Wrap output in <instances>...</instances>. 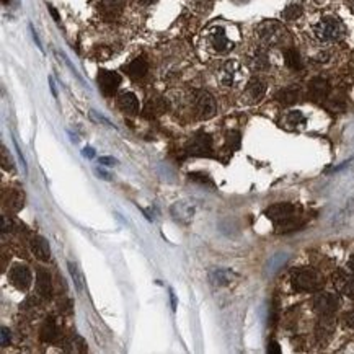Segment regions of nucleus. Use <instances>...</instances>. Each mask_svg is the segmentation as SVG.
<instances>
[{
	"instance_id": "nucleus-41",
	"label": "nucleus",
	"mask_w": 354,
	"mask_h": 354,
	"mask_svg": "<svg viewBox=\"0 0 354 354\" xmlns=\"http://www.w3.org/2000/svg\"><path fill=\"white\" fill-rule=\"evenodd\" d=\"M49 12H51V15H53V18H54L56 21L61 20V18H59V13H58V10L54 9V7H49Z\"/></svg>"
},
{
	"instance_id": "nucleus-40",
	"label": "nucleus",
	"mask_w": 354,
	"mask_h": 354,
	"mask_svg": "<svg viewBox=\"0 0 354 354\" xmlns=\"http://www.w3.org/2000/svg\"><path fill=\"white\" fill-rule=\"evenodd\" d=\"M315 59H317L318 62H327V61H328V54H327V53H320Z\"/></svg>"
},
{
	"instance_id": "nucleus-26",
	"label": "nucleus",
	"mask_w": 354,
	"mask_h": 354,
	"mask_svg": "<svg viewBox=\"0 0 354 354\" xmlns=\"http://www.w3.org/2000/svg\"><path fill=\"white\" fill-rule=\"evenodd\" d=\"M286 121L291 126H299V124L306 123V116H304L300 111H289L287 116H286Z\"/></svg>"
},
{
	"instance_id": "nucleus-17",
	"label": "nucleus",
	"mask_w": 354,
	"mask_h": 354,
	"mask_svg": "<svg viewBox=\"0 0 354 354\" xmlns=\"http://www.w3.org/2000/svg\"><path fill=\"white\" fill-rule=\"evenodd\" d=\"M118 106L124 113H129V115H137L139 113V100L132 91H123L118 96Z\"/></svg>"
},
{
	"instance_id": "nucleus-38",
	"label": "nucleus",
	"mask_w": 354,
	"mask_h": 354,
	"mask_svg": "<svg viewBox=\"0 0 354 354\" xmlns=\"http://www.w3.org/2000/svg\"><path fill=\"white\" fill-rule=\"evenodd\" d=\"M100 164H103L106 167H113V165L118 164V160L113 159V157H100Z\"/></svg>"
},
{
	"instance_id": "nucleus-42",
	"label": "nucleus",
	"mask_w": 354,
	"mask_h": 354,
	"mask_svg": "<svg viewBox=\"0 0 354 354\" xmlns=\"http://www.w3.org/2000/svg\"><path fill=\"white\" fill-rule=\"evenodd\" d=\"M139 4H142V5H150L154 2H157V0H137Z\"/></svg>"
},
{
	"instance_id": "nucleus-33",
	"label": "nucleus",
	"mask_w": 354,
	"mask_h": 354,
	"mask_svg": "<svg viewBox=\"0 0 354 354\" xmlns=\"http://www.w3.org/2000/svg\"><path fill=\"white\" fill-rule=\"evenodd\" d=\"M9 343H10V330L2 327V346L5 348V346H9Z\"/></svg>"
},
{
	"instance_id": "nucleus-35",
	"label": "nucleus",
	"mask_w": 354,
	"mask_h": 354,
	"mask_svg": "<svg viewBox=\"0 0 354 354\" xmlns=\"http://www.w3.org/2000/svg\"><path fill=\"white\" fill-rule=\"evenodd\" d=\"M268 352L270 354H279L281 352L278 341H270V344H268Z\"/></svg>"
},
{
	"instance_id": "nucleus-43",
	"label": "nucleus",
	"mask_w": 354,
	"mask_h": 354,
	"mask_svg": "<svg viewBox=\"0 0 354 354\" xmlns=\"http://www.w3.org/2000/svg\"><path fill=\"white\" fill-rule=\"evenodd\" d=\"M348 266H349V270L354 273V255L351 257V260H349V263H348Z\"/></svg>"
},
{
	"instance_id": "nucleus-7",
	"label": "nucleus",
	"mask_w": 354,
	"mask_h": 354,
	"mask_svg": "<svg viewBox=\"0 0 354 354\" xmlns=\"http://www.w3.org/2000/svg\"><path fill=\"white\" fill-rule=\"evenodd\" d=\"M194 110H196L197 118H201V119L212 118L217 111V103L214 100V96L206 90L197 91L194 95Z\"/></svg>"
},
{
	"instance_id": "nucleus-31",
	"label": "nucleus",
	"mask_w": 354,
	"mask_h": 354,
	"mask_svg": "<svg viewBox=\"0 0 354 354\" xmlns=\"http://www.w3.org/2000/svg\"><path fill=\"white\" fill-rule=\"evenodd\" d=\"M348 297H351V299H354V278H349L348 282H346L344 286V291H343Z\"/></svg>"
},
{
	"instance_id": "nucleus-8",
	"label": "nucleus",
	"mask_w": 354,
	"mask_h": 354,
	"mask_svg": "<svg viewBox=\"0 0 354 354\" xmlns=\"http://www.w3.org/2000/svg\"><path fill=\"white\" fill-rule=\"evenodd\" d=\"M9 279L18 291H26V289H30V286H31L33 276H31L30 268H28L26 265L18 263V265L12 266V270L9 273Z\"/></svg>"
},
{
	"instance_id": "nucleus-32",
	"label": "nucleus",
	"mask_w": 354,
	"mask_h": 354,
	"mask_svg": "<svg viewBox=\"0 0 354 354\" xmlns=\"http://www.w3.org/2000/svg\"><path fill=\"white\" fill-rule=\"evenodd\" d=\"M2 167H4V170H12V168H13L10 155H9V157H7V152H5V148H4V147H2Z\"/></svg>"
},
{
	"instance_id": "nucleus-19",
	"label": "nucleus",
	"mask_w": 354,
	"mask_h": 354,
	"mask_svg": "<svg viewBox=\"0 0 354 354\" xmlns=\"http://www.w3.org/2000/svg\"><path fill=\"white\" fill-rule=\"evenodd\" d=\"M248 66L255 72H263V70L270 69V58H268V54L265 51L258 49V51L251 53L248 59Z\"/></svg>"
},
{
	"instance_id": "nucleus-4",
	"label": "nucleus",
	"mask_w": 354,
	"mask_h": 354,
	"mask_svg": "<svg viewBox=\"0 0 354 354\" xmlns=\"http://www.w3.org/2000/svg\"><path fill=\"white\" fill-rule=\"evenodd\" d=\"M257 36L265 46H279L287 38L286 28L279 21H265L257 28Z\"/></svg>"
},
{
	"instance_id": "nucleus-16",
	"label": "nucleus",
	"mask_w": 354,
	"mask_h": 354,
	"mask_svg": "<svg viewBox=\"0 0 354 354\" xmlns=\"http://www.w3.org/2000/svg\"><path fill=\"white\" fill-rule=\"evenodd\" d=\"M168 110V103L164 96H154L147 102L145 108H144V115L147 118H157L160 115H164Z\"/></svg>"
},
{
	"instance_id": "nucleus-46",
	"label": "nucleus",
	"mask_w": 354,
	"mask_h": 354,
	"mask_svg": "<svg viewBox=\"0 0 354 354\" xmlns=\"http://www.w3.org/2000/svg\"><path fill=\"white\" fill-rule=\"evenodd\" d=\"M237 2H245V0H237Z\"/></svg>"
},
{
	"instance_id": "nucleus-5",
	"label": "nucleus",
	"mask_w": 354,
	"mask_h": 354,
	"mask_svg": "<svg viewBox=\"0 0 354 354\" xmlns=\"http://www.w3.org/2000/svg\"><path fill=\"white\" fill-rule=\"evenodd\" d=\"M245 79V72L242 64L238 61H227L219 70V80L224 87H237Z\"/></svg>"
},
{
	"instance_id": "nucleus-45",
	"label": "nucleus",
	"mask_w": 354,
	"mask_h": 354,
	"mask_svg": "<svg viewBox=\"0 0 354 354\" xmlns=\"http://www.w3.org/2000/svg\"><path fill=\"white\" fill-rule=\"evenodd\" d=\"M2 2H4V4L7 5V4H9V2H10V0H2Z\"/></svg>"
},
{
	"instance_id": "nucleus-11",
	"label": "nucleus",
	"mask_w": 354,
	"mask_h": 354,
	"mask_svg": "<svg viewBox=\"0 0 354 354\" xmlns=\"http://www.w3.org/2000/svg\"><path fill=\"white\" fill-rule=\"evenodd\" d=\"M186 150L191 154V155H211L212 152V139L211 136H208V134L204 132H199L196 134V136L189 140V144L186 147Z\"/></svg>"
},
{
	"instance_id": "nucleus-23",
	"label": "nucleus",
	"mask_w": 354,
	"mask_h": 354,
	"mask_svg": "<svg viewBox=\"0 0 354 354\" xmlns=\"http://www.w3.org/2000/svg\"><path fill=\"white\" fill-rule=\"evenodd\" d=\"M147 70H148V66H147L145 59H142V58L134 59L129 66H127V74H129L132 79H142V77L147 74Z\"/></svg>"
},
{
	"instance_id": "nucleus-24",
	"label": "nucleus",
	"mask_w": 354,
	"mask_h": 354,
	"mask_svg": "<svg viewBox=\"0 0 354 354\" xmlns=\"http://www.w3.org/2000/svg\"><path fill=\"white\" fill-rule=\"evenodd\" d=\"M284 62H286V66L289 69H292V70H300L302 69L300 54H299V51H295V49H287V51L284 53Z\"/></svg>"
},
{
	"instance_id": "nucleus-34",
	"label": "nucleus",
	"mask_w": 354,
	"mask_h": 354,
	"mask_svg": "<svg viewBox=\"0 0 354 354\" xmlns=\"http://www.w3.org/2000/svg\"><path fill=\"white\" fill-rule=\"evenodd\" d=\"M59 309H61V312H64V314H70V312H72V302H70V300L61 302Z\"/></svg>"
},
{
	"instance_id": "nucleus-1",
	"label": "nucleus",
	"mask_w": 354,
	"mask_h": 354,
	"mask_svg": "<svg viewBox=\"0 0 354 354\" xmlns=\"http://www.w3.org/2000/svg\"><path fill=\"white\" fill-rule=\"evenodd\" d=\"M266 216L276 224L279 230H292L299 225L300 208L292 203H278L268 208Z\"/></svg>"
},
{
	"instance_id": "nucleus-36",
	"label": "nucleus",
	"mask_w": 354,
	"mask_h": 354,
	"mask_svg": "<svg viewBox=\"0 0 354 354\" xmlns=\"http://www.w3.org/2000/svg\"><path fill=\"white\" fill-rule=\"evenodd\" d=\"M12 227H13L12 221H10V219L7 217V216H4V217H2V230H4V232H10Z\"/></svg>"
},
{
	"instance_id": "nucleus-9",
	"label": "nucleus",
	"mask_w": 354,
	"mask_h": 354,
	"mask_svg": "<svg viewBox=\"0 0 354 354\" xmlns=\"http://www.w3.org/2000/svg\"><path fill=\"white\" fill-rule=\"evenodd\" d=\"M338 307H339V299L336 294L320 292L314 299V309L320 315H331L333 312H336Z\"/></svg>"
},
{
	"instance_id": "nucleus-20",
	"label": "nucleus",
	"mask_w": 354,
	"mask_h": 354,
	"mask_svg": "<svg viewBox=\"0 0 354 354\" xmlns=\"http://www.w3.org/2000/svg\"><path fill=\"white\" fill-rule=\"evenodd\" d=\"M39 336L44 343H54L59 336L58 323H56L53 318H47V320L42 323V327L39 330Z\"/></svg>"
},
{
	"instance_id": "nucleus-21",
	"label": "nucleus",
	"mask_w": 354,
	"mask_h": 354,
	"mask_svg": "<svg viewBox=\"0 0 354 354\" xmlns=\"http://www.w3.org/2000/svg\"><path fill=\"white\" fill-rule=\"evenodd\" d=\"M300 96V90L299 87H295V85H291V87H286L278 91V95H276V98H278V102L281 105L284 106H289V105H294L297 100H299Z\"/></svg>"
},
{
	"instance_id": "nucleus-10",
	"label": "nucleus",
	"mask_w": 354,
	"mask_h": 354,
	"mask_svg": "<svg viewBox=\"0 0 354 354\" xmlns=\"http://www.w3.org/2000/svg\"><path fill=\"white\" fill-rule=\"evenodd\" d=\"M98 85L103 91V95L111 96L116 93L118 87L121 85V75L111 70H100L98 72Z\"/></svg>"
},
{
	"instance_id": "nucleus-3",
	"label": "nucleus",
	"mask_w": 354,
	"mask_h": 354,
	"mask_svg": "<svg viewBox=\"0 0 354 354\" xmlns=\"http://www.w3.org/2000/svg\"><path fill=\"white\" fill-rule=\"evenodd\" d=\"M314 34L322 42H335L343 38L344 26L335 17H325L314 26Z\"/></svg>"
},
{
	"instance_id": "nucleus-29",
	"label": "nucleus",
	"mask_w": 354,
	"mask_h": 354,
	"mask_svg": "<svg viewBox=\"0 0 354 354\" xmlns=\"http://www.w3.org/2000/svg\"><path fill=\"white\" fill-rule=\"evenodd\" d=\"M69 271H70V274H72L77 289H82V278H80V274H79V270H77V266L72 265V263H69Z\"/></svg>"
},
{
	"instance_id": "nucleus-6",
	"label": "nucleus",
	"mask_w": 354,
	"mask_h": 354,
	"mask_svg": "<svg viewBox=\"0 0 354 354\" xmlns=\"http://www.w3.org/2000/svg\"><path fill=\"white\" fill-rule=\"evenodd\" d=\"M208 44L214 53L224 54L233 49L235 42L227 36V33H225L222 26H214L208 31Z\"/></svg>"
},
{
	"instance_id": "nucleus-2",
	"label": "nucleus",
	"mask_w": 354,
	"mask_h": 354,
	"mask_svg": "<svg viewBox=\"0 0 354 354\" xmlns=\"http://www.w3.org/2000/svg\"><path fill=\"white\" fill-rule=\"evenodd\" d=\"M292 286L295 291L315 292L323 286V278L312 268H299L292 273Z\"/></svg>"
},
{
	"instance_id": "nucleus-27",
	"label": "nucleus",
	"mask_w": 354,
	"mask_h": 354,
	"mask_svg": "<svg viewBox=\"0 0 354 354\" xmlns=\"http://www.w3.org/2000/svg\"><path fill=\"white\" fill-rule=\"evenodd\" d=\"M331 279H333V286L338 289V291H344V286H346V282H348L349 278L343 271H336Z\"/></svg>"
},
{
	"instance_id": "nucleus-30",
	"label": "nucleus",
	"mask_w": 354,
	"mask_h": 354,
	"mask_svg": "<svg viewBox=\"0 0 354 354\" xmlns=\"http://www.w3.org/2000/svg\"><path fill=\"white\" fill-rule=\"evenodd\" d=\"M74 349H75L77 352H87V351H88L87 343L83 341V338H80V336H75V338H74Z\"/></svg>"
},
{
	"instance_id": "nucleus-37",
	"label": "nucleus",
	"mask_w": 354,
	"mask_h": 354,
	"mask_svg": "<svg viewBox=\"0 0 354 354\" xmlns=\"http://www.w3.org/2000/svg\"><path fill=\"white\" fill-rule=\"evenodd\" d=\"M344 323L348 325L349 328H354V310H351V312L344 315Z\"/></svg>"
},
{
	"instance_id": "nucleus-12",
	"label": "nucleus",
	"mask_w": 354,
	"mask_h": 354,
	"mask_svg": "<svg viewBox=\"0 0 354 354\" xmlns=\"http://www.w3.org/2000/svg\"><path fill=\"white\" fill-rule=\"evenodd\" d=\"M336 330V320L331 315H322L320 320L317 322L315 327V336L318 343H327L328 339L333 336Z\"/></svg>"
},
{
	"instance_id": "nucleus-47",
	"label": "nucleus",
	"mask_w": 354,
	"mask_h": 354,
	"mask_svg": "<svg viewBox=\"0 0 354 354\" xmlns=\"http://www.w3.org/2000/svg\"><path fill=\"white\" fill-rule=\"evenodd\" d=\"M348 2H354V0H348Z\"/></svg>"
},
{
	"instance_id": "nucleus-25",
	"label": "nucleus",
	"mask_w": 354,
	"mask_h": 354,
	"mask_svg": "<svg viewBox=\"0 0 354 354\" xmlns=\"http://www.w3.org/2000/svg\"><path fill=\"white\" fill-rule=\"evenodd\" d=\"M302 15V7L299 4H291L287 5L284 12H282V18L289 20V21H294Z\"/></svg>"
},
{
	"instance_id": "nucleus-44",
	"label": "nucleus",
	"mask_w": 354,
	"mask_h": 354,
	"mask_svg": "<svg viewBox=\"0 0 354 354\" xmlns=\"http://www.w3.org/2000/svg\"><path fill=\"white\" fill-rule=\"evenodd\" d=\"M199 2H203V4H204V2H209V4H211L212 0H199Z\"/></svg>"
},
{
	"instance_id": "nucleus-15",
	"label": "nucleus",
	"mask_w": 354,
	"mask_h": 354,
	"mask_svg": "<svg viewBox=\"0 0 354 354\" xmlns=\"http://www.w3.org/2000/svg\"><path fill=\"white\" fill-rule=\"evenodd\" d=\"M309 93L314 100H323L330 93V83L328 80L322 79V77H315L309 83Z\"/></svg>"
},
{
	"instance_id": "nucleus-13",
	"label": "nucleus",
	"mask_w": 354,
	"mask_h": 354,
	"mask_svg": "<svg viewBox=\"0 0 354 354\" xmlns=\"http://www.w3.org/2000/svg\"><path fill=\"white\" fill-rule=\"evenodd\" d=\"M266 93V83L258 79V77H255V79H250L248 83H246L245 87V93H243V98L246 103H258L261 102V98L265 96Z\"/></svg>"
},
{
	"instance_id": "nucleus-22",
	"label": "nucleus",
	"mask_w": 354,
	"mask_h": 354,
	"mask_svg": "<svg viewBox=\"0 0 354 354\" xmlns=\"http://www.w3.org/2000/svg\"><path fill=\"white\" fill-rule=\"evenodd\" d=\"M4 201H5V206L10 211L18 212L25 204V196H23V193H20V191L12 189V191H9V194L5 196Z\"/></svg>"
},
{
	"instance_id": "nucleus-39",
	"label": "nucleus",
	"mask_w": 354,
	"mask_h": 354,
	"mask_svg": "<svg viewBox=\"0 0 354 354\" xmlns=\"http://www.w3.org/2000/svg\"><path fill=\"white\" fill-rule=\"evenodd\" d=\"M83 155H85V157H88V159H93L95 157L93 148H91V147H85L83 148Z\"/></svg>"
},
{
	"instance_id": "nucleus-18",
	"label": "nucleus",
	"mask_w": 354,
	"mask_h": 354,
	"mask_svg": "<svg viewBox=\"0 0 354 354\" xmlns=\"http://www.w3.org/2000/svg\"><path fill=\"white\" fill-rule=\"evenodd\" d=\"M30 246H31V251H33L34 257H36L38 260H41V261H47L49 257H51V250H49L47 242L39 235H34L31 238Z\"/></svg>"
},
{
	"instance_id": "nucleus-28",
	"label": "nucleus",
	"mask_w": 354,
	"mask_h": 354,
	"mask_svg": "<svg viewBox=\"0 0 354 354\" xmlns=\"http://www.w3.org/2000/svg\"><path fill=\"white\" fill-rule=\"evenodd\" d=\"M227 144L232 148H238L240 147V134L237 131H230L227 134Z\"/></svg>"
},
{
	"instance_id": "nucleus-14",
	"label": "nucleus",
	"mask_w": 354,
	"mask_h": 354,
	"mask_svg": "<svg viewBox=\"0 0 354 354\" xmlns=\"http://www.w3.org/2000/svg\"><path fill=\"white\" fill-rule=\"evenodd\" d=\"M36 291L41 297H51L53 294V281H51V274H49L44 268H38L36 271Z\"/></svg>"
}]
</instances>
